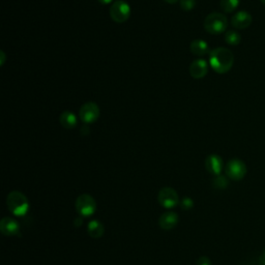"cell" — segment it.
Wrapping results in <instances>:
<instances>
[{
  "label": "cell",
  "instance_id": "obj_27",
  "mask_svg": "<svg viewBox=\"0 0 265 265\" xmlns=\"http://www.w3.org/2000/svg\"><path fill=\"white\" fill-rule=\"evenodd\" d=\"M261 2H262L264 5H265V0H261Z\"/></svg>",
  "mask_w": 265,
  "mask_h": 265
},
{
  "label": "cell",
  "instance_id": "obj_3",
  "mask_svg": "<svg viewBox=\"0 0 265 265\" xmlns=\"http://www.w3.org/2000/svg\"><path fill=\"white\" fill-rule=\"evenodd\" d=\"M203 26L210 34H221L227 30L228 19L222 13H211L205 18Z\"/></svg>",
  "mask_w": 265,
  "mask_h": 265
},
{
  "label": "cell",
  "instance_id": "obj_12",
  "mask_svg": "<svg viewBox=\"0 0 265 265\" xmlns=\"http://www.w3.org/2000/svg\"><path fill=\"white\" fill-rule=\"evenodd\" d=\"M20 230V225L13 218H3L0 222V231L5 236H14Z\"/></svg>",
  "mask_w": 265,
  "mask_h": 265
},
{
  "label": "cell",
  "instance_id": "obj_2",
  "mask_svg": "<svg viewBox=\"0 0 265 265\" xmlns=\"http://www.w3.org/2000/svg\"><path fill=\"white\" fill-rule=\"evenodd\" d=\"M6 206L13 214L17 215V217H23L28 212L29 202L23 193L13 191L7 195Z\"/></svg>",
  "mask_w": 265,
  "mask_h": 265
},
{
  "label": "cell",
  "instance_id": "obj_17",
  "mask_svg": "<svg viewBox=\"0 0 265 265\" xmlns=\"http://www.w3.org/2000/svg\"><path fill=\"white\" fill-rule=\"evenodd\" d=\"M225 42L230 46H237L241 42V35L236 30H227L225 33Z\"/></svg>",
  "mask_w": 265,
  "mask_h": 265
},
{
  "label": "cell",
  "instance_id": "obj_1",
  "mask_svg": "<svg viewBox=\"0 0 265 265\" xmlns=\"http://www.w3.org/2000/svg\"><path fill=\"white\" fill-rule=\"evenodd\" d=\"M234 63V55L227 48H215L209 53V64L218 74L228 73Z\"/></svg>",
  "mask_w": 265,
  "mask_h": 265
},
{
  "label": "cell",
  "instance_id": "obj_23",
  "mask_svg": "<svg viewBox=\"0 0 265 265\" xmlns=\"http://www.w3.org/2000/svg\"><path fill=\"white\" fill-rule=\"evenodd\" d=\"M0 57H1V60H0V65L2 66L4 64V62H5V59H6V55L2 50L0 51Z\"/></svg>",
  "mask_w": 265,
  "mask_h": 265
},
{
  "label": "cell",
  "instance_id": "obj_5",
  "mask_svg": "<svg viewBox=\"0 0 265 265\" xmlns=\"http://www.w3.org/2000/svg\"><path fill=\"white\" fill-rule=\"evenodd\" d=\"M76 210L80 215L85 218L90 217L96 210V203L92 196L82 194L76 200Z\"/></svg>",
  "mask_w": 265,
  "mask_h": 265
},
{
  "label": "cell",
  "instance_id": "obj_11",
  "mask_svg": "<svg viewBox=\"0 0 265 265\" xmlns=\"http://www.w3.org/2000/svg\"><path fill=\"white\" fill-rule=\"evenodd\" d=\"M205 168L212 175H221L223 170V160L218 154H210L205 160Z\"/></svg>",
  "mask_w": 265,
  "mask_h": 265
},
{
  "label": "cell",
  "instance_id": "obj_7",
  "mask_svg": "<svg viewBox=\"0 0 265 265\" xmlns=\"http://www.w3.org/2000/svg\"><path fill=\"white\" fill-rule=\"evenodd\" d=\"M225 173L232 180H241L247 174V166L241 160L233 159L225 166Z\"/></svg>",
  "mask_w": 265,
  "mask_h": 265
},
{
  "label": "cell",
  "instance_id": "obj_25",
  "mask_svg": "<svg viewBox=\"0 0 265 265\" xmlns=\"http://www.w3.org/2000/svg\"><path fill=\"white\" fill-rule=\"evenodd\" d=\"M89 133H90V131H89V127H88L87 125L83 126L82 129H81V134H83V135H88V134H89Z\"/></svg>",
  "mask_w": 265,
  "mask_h": 265
},
{
  "label": "cell",
  "instance_id": "obj_18",
  "mask_svg": "<svg viewBox=\"0 0 265 265\" xmlns=\"http://www.w3.org/2000/svg\"><path fill=\"white\" fill-rule=\"evenodd\" d=\"M239 3H240V0H221L220 5L223 12L230 14V13H233L235 9L238 7Z\"/></svg>",
  "mask_w": 265,
  "mask_h": 265
},
{
  "label": "cell",
  "instance_id": "obj_10",
  "mask_svg": "<svg viewBox=\"0 0 265 265\" xmlns=\"http://www.w3.org/2000/svg\"><path fill=\"white\" fill-rule=\"evenodd\" d=\"M208 73V63L204 59H196L190 65V75L196 80L203 79Z\"/></svg>",
  "mask_w": 265,
  "mask_h": 265
},
{
  "label": "cell",
  "instance_id": "obj_15",
  "mask_svg": "<svg viewBox=\"0 0 265 265\" xmlns=\"http://www.w3.org/2000/svg\"><path fill=\"white\" fill-rule=\"evenodd\" d=\"M60 124L65 130H73L78 124L77 116L72 111H64L60 114L59 117Z\"/></svg>",
  "mask_w": 265,
  "mask_h": 265
},
{
  "label": "cell",
  "instance_id": "obj_19",
  "mask_svg": "<svg viewBox=\"0 0 265 265\" xmlns=\"http://www.w3.org/2000/svg\"><path fill=\"white\" fill-rule=\"evenodd\" d=\"M213 185L218 189H226L228 185V180L223 175H218L213 180Z\"/></svg>",
  "mask_w": 265,
  "mask_h": 265
},
{
  "label": "cell",
  "instance_id": "obj_26",
  "mask_svg": "<svg viewBox=\"0 0 265 265\" xmlns=\"http://www.w3.org/2000/svg\"><path fill=\"white\" fill-rule=\"evenodd\" d=\"M164 1L167 2V3H169V4H174L176 2H178L179 0H164Z\"/></svg>",
  "mask_w": 265,
  "mask_h": 265
},
{
  "label": "cell",
  "instance_id": "obj_13",
  "mask_svg": "<svg viewBox=\"0 0 265 265\" xmlns=\"http://www.w3.org/2000/svg\"><path fill=\"white\" fill-rule=\"evenodd\" d=\"M178 221L179 218L177 213L173 211H168L161 215L159 219V225L164 230H171L178 224Z\"/></svg>",
  "mask_w": 265,
  "mask_h": 265
},
{
  "label": "cell",
  "instance_id": "obj_14",
  "mask_svg": "<svg viewBox=\"0 0 265 265\" xmlns=\"http://www.w3.org/2000/svg\"><path fill=\"white\" fill-rule=\"evenodd\" d=\"M190 50L196 56H204L211 52L208 43L203 40H194L190 45Z\"/></svg>",
  "mask_w": 265,
  "mask_h": 265
},
{
  "label": "cell",
  "instance_id": "obj_20",
  "mask_svg": "<svg viewBox=\"0 0 265 265\" xmlns=\"http://www.w3.org/2000/svg\"><path fill=\"white\" fill-rule=\"evenodd\" d=\"M180 8L185 12H190L196 5V0H179Z\"/></svg>",
  "mask_w": 265,
  "mask_h": 265
},
{
  "label": "cell",
  "instance_id": "obj_9",
  "mask_svg": "<svg viewBox=\"0 0 265 265\" xmlns=\"http://www.w3.org/2000/svg\"><path fill=\"white\" fill-rule=\"evenodd\" d=\"M253 21V18L247 11H239L231 18V25L235 29H247Z\"/></svg>",
  "mask_w": 265,
  "mask_h": 265
},
{
  "label": "cell",
  "instance_id": "obj_16",
  "mask_svg": "<svg viewBox=\"0 0 265 265\" xmlns=\"http://www.w3.org/2000/svg\"><path fill=\"white\" fill-rule=\"evenodd\" d=\"M87 232L89 234V236L92 238H100L104 235L105 227L104 225L97 220H93L88 223L87 226Z\"/></svg>",
  "mask_w": 265,
  "mask_h": 265
},
{
  "label": "cell",
  "instance_id": "obj_21",
  "mask_svg": "<svg viewBox=\"0 0 265 265\" xmlns=\"http://www.w3.org/2000/svg\"><path fill=\"white\" fill-rule=\"evenodd\" d=\"M180 205H181V208L185 209V210H189V209H192L193 206H194V202L191 198L189 197H184L181 202H180Z\"/></svg>",
  "mask_w": 265,
  "mask_h": 265
},
{
  "label": "cell",
  "instance_id": "obj_6",
  "mask_svg": "<svg viewBox=\"0 0 265 265\" xmlns=\"http://www.w3.org/2000/svg\"><path fill=\"white\" fill-rule=\"evenodd\" d=\"M101 114L100 107L94 102H87L80 108L79 117L85 124L94 123Z\"/></svg>",
  "mask_w": 265,
  "mask_h": 265
},
{
  "label": "cell",
  "instance_id": "obj_4",
  "mask_svg": "<svg viewBox=\"0 0 265 265\" xmlns=\"http://www.w3.org/2000/svg\"><path fill=\"white\" fill-rule=\"evenodd\" d=\"M132 14L130 4L124 0H116L110 7V17L116 23H124L129 20Z\"/></svg>",
  "mask_w": 265,
  "mask_h": 265
},
{
  "label": "cell",
  "instance_id": "obj_8",
  "mask_svg": "<svg viewBox=\"0 0 265 265\" xmlns=\"http://www.w3.org/2000/svg\"><path fill=\"white\" fill-rule=\"evenodd\" d=\"M158 200L165 208H173L179 203L178 194L172 188H163L159 192Z\"/></svg>",
  "mask_w": 265,
  "mask_h": 265
},
{
  "label": "cell",
  "instance_id": "obj_22",
  "mask_svg": "<svg viewBox=\"0 0 265 265\" xmlns=\"http://www.w3.org/2000/svg\"><path fill=\"white\" fill-rule=\"evenodd\" d=\"M196 265H211V261L208 257L202 256V257H199L197 261H196Z\"/></svg>",
  "mask_w": 265,
  "mask_h": 265
},
{
  "label": "cell",
  "instance_id": "obj_24",
  "mask_svg": "<svg viewBox=\"0 0 265 265\" xmlns=\"http://www.w3.org/2000/svg\"><path fill=\"white\" fill-rule=\"evenodd\" d=\"M102 5H108V4H112L114 2V0H97Z\"/></svg>",
  "mask_w": 265,
  "mask_h": 265
}]
</instances>
